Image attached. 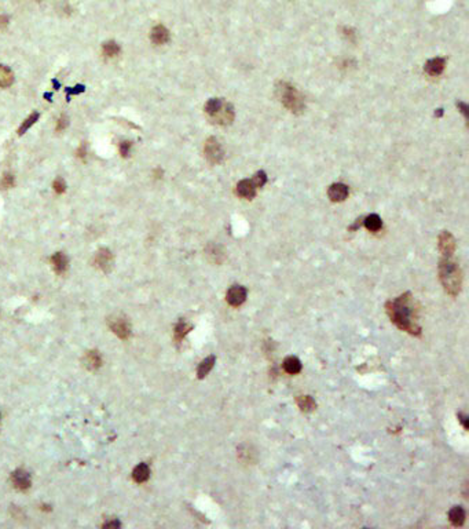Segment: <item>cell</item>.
Returning a JSON list of instances; mask_svg holds the SVG:
<instances>
[{"mask_svg":"<svg viewBox=\"0 0 469 529\" xmlns=\"http://www.w3.org/2000/svg\"><path fill=\"white\" fill-rule=\"evenodd\" d=\"M363 225L370 232H379L383 227V220L377 214H370L363 219Z\"/></svg>","mask_w":469,"mask_h":529,"instance_id":"18","label":"cell"},{"mask_svg":"<svg viewBox=\"0 0 469 529\" xmlns=\"http://www.w3.org/2000/svg\"><path fill=\"white\" fill-rule=\"evenodd\" d=\"M215 364H216V357H215L214 354L207 357L205 360H202L200 365H198V368H197V378H198V379H204V378L211 372V369L214 368Z\"/></svg>","mask_w":469,"mask_h":529,"instance_id":"16","label":"cell"},{"mask_svg":"<svg viewBox=\"0 0 469 529\" xmlns=\"http://www.w3.org/2000/svg\"><path fill=\"white\" fill-rule=\"evenodd\" d=\"M51 262H53L54 269H55L57 273H64L66 268H68V258L62 252L54 254V256L51 258Z\"/></svg>","mask_w":469,"mask_h":529,"instance_id":"21","label":"cell"},{"mask_svg":"<svg viewBox=\"0 0 469 529\" xmlns=\"http://www.w3.org/2000/svg\"><path fill=\"white\" fill-rule=\"evenodd\" d=\"M14 186V177L11 174H4L0 181V189H10Z\"/></svg>","mask_w":469,"mask_h":529,"instance_id":"29","label":"cell"},{"mask_svg":"<svg viewBox=\"0 0 469 529\" xmlns=\"http://www.w3.org/2000/svg\"><path fill=\"white\" fill-rule=\"evenodd\" d=\"M445 66H446L445 58L436 57V58H432V60L427 61V64L424 65V71L427 72L429 76H439L440 73L445 71Z\"/></svg>","mask_w":469,"mask_h":529,"instance_id":"11","label":"cell"},{"mask_svg":"<svg viewBox=\"0 0 469 529\" xmlns=\"http://www.w3.org/2000/svg\"><path fill=\"white\" fill-rule=\"evenodd\" d=\"M457 106H458V109H461V112L464 113L465 119H468V114H469V113H468V109H469L468 105H467L465 102H458Z\"/></svg>","mask_w":469,"mask_h":529,"instance_id":"36","label":"cell"},{"mask_svg":"<svg viewBox=\"0 0 469 529\" xmlns=\"http://www.w3.org/2000/svg\"><path fill=\"white\" fill-rule=\"evenodd\" d=\"M11 478L14 485H15L18 489H21V491L28 489V488L30 487V476L26 471H24V470H15V471L12 473Z\"/></svg>","mask_w":469,"mask_h":529,"instance_id":"13","label":"cell"},{"mask_svg":"<svg viewBox=\"0 0 469 529\" xmlns=\"http://www.w3.org/2000/svg\"><path fill=\"white\" fill-rule=\"evenodd\" d=\"M209 119L212 120V123L218 125H230L234 120V107L230 102L225 101L219 110L215 113L214 116H211Z\"/></svg>","mask_w":469,"mask_h":529,"instance_id":"5","label":"cell"},{"mask_svg":"<svg viewBox=\"0 0 469 529\" xmlns=\"http://www.w3.org/2000/svg\"><path fill=\"white\" fill-rule=\"evenodd\" d=\"M439 251L443 258H450L456 251V238L450 232H442L439 236Z\"/></svg>","mask_w":469,"mask_h":529,"instance_id":"7","label":"cell"},{"mask_svg":"<svg viewBox=\"0 0 469 529\" xmlns=\"http://www.w3.org/2000/svg\"><path fill=\"white\" fill-rule=\"evenodd\" d=\"M102 51H103V55H106V57H116L120 53V46L113 40H109V42L103 43Z\"/></svg>","mask_w":469,"mask_h":529,"instance_id":"26","label":"cell"},{"mask_svg":"<svg viewBox=\"0 0 469 529\" xmlns=\"http://www.w3.org/2000/svg\"><path fill=\"white\" fill-rule=\"evenodd\" d=\"M68 124H69L68 117H66V116H61L60 120H58V123H57V131H58V132L64 131L66 127H68Z\"/></svg>","mask_w":469,"mask_h":529,"instance_id":"32","label":"cell"},{"mask_svg":"<svg viewBox=\"0 0 469 529\" xmlns=\"http://www.w3.org/2000/svg\"><path fill=\"white\" fill-rule=\"evenodd\" d=\"M96 265L105 270V272H109L110 268H112V263H113V256H112V252L106 248H102V250L98 251V254L95 256Z\"/></svg>","mask_w":469,"mask_h":529,"instance_id":"12","label":"cell"},{"mask_svg":"<svg viewBox=\"0 0 469 529\" xmlns=\"http://www.w3.org/2000/svg\"><path fill=\"white\" fill-rule=\"evenodd\" d=\"M204 153H205V157H207V160L211 164H219L220 161L225 159L223 146L219 142V139H216L215 137H211L207 139L205 146H204Z\"/></svg>","mask_w":469,"mask_h":529,"instance_id":"4","label":"cell"},{"mask_svg":"<svg viewBox=\"0 0 469 529\" xmlns=\"http://www.w3.org/2000/svg\"><path fill=\"white\" fill-rule=\"evenodd\" d=\"M53 186H54V191H55L57 195H62V193L66 191V184H65V181H64L62 178L55 179Z\"/></svg>","mask_w":469,"mask_h":529,"instance_id":"30","label":"cell"},{"mask_svg":"<svg viewBox=\"0 0 469 529\" xmlns=\"http://www.w3.org/2000/svg\"><path fill=\"white\" fill-rule=\"evenodd\" d=\"M78 156L80 157V159H85V156H87V143L83 142L81 145H80V148H78Z\"/></svg>","mask_w":469,"mask_h":529,"instance_id":"35","label":"cell"},{"mask_svg":"<svg viewBox=\"0 0 469 529\" xmlns=\"http://www.w3.org/2000/svg\"><path fill=\"white\" fill-rule=\"evenodd\" d=\"M418 304L410 292L388 301L386 305L387 315L392 322L399 329L414 336L421 335V325L418 324Z\"/></svg>","mask_w":469,"mask_h":529,"instance_id":"1","label":"cell"},{"mask_svg":"<svg viewBox=\"0 0 469 529\" xmlns=\"http://www.w3.org/2000/svg\"><path fill=\"white\" fill-rule=\"evenodd\" d=\"M150 37H152V42L155 44H164L169 40V32L166 29L165 26L162 25H157L152 29V33H150Z\"/></svg>","mask_w":469,"mask_h":529,"instance_id":"14","label":"cell"},{"mask_svg":"<svg viewBox=\"0 0 469 529\" xmlns=\"http://www.w3.org/2000/svg\"><path fill=\"white\" fill-rule=\"evenodd\" d=\"M252 182H253L256 188H261V186H264V184L267 182V175H266L264 171H257V173L253 175Z\"/></svg>","mask_w":469,"mask_h":529,"instance_id":"28","label":"cell"},{"mask_svg":"<svg viewBox=\"0 0 469 529\" xmlns=\"http://www.w3.org/2000/svg\"><path fill=\"white\" fill-rule=\"evenodd\" d=\"M149 476H150V469H149V466L146 463L138 464L135 470H134V473H132V477L137 482L148 481Z\"/></svg>","mask_w":469,"mask_h":529,"instance_id":"20","label":"cell"},{"mask_svg":"<svg viewBox=\"0 0 469 529\" xmlns=\"http://www.w3.org/2000/svg\"><path fill=\"white\" fill-rule=\"evenodd\" d=\"M256 189L257 188L253 185L252 179H242V181L238 182L235 192H237V195L239 197L246 199V200H252L256 196Z\"/></svg>","mask_w":469,"mask_h":529,"instance_id":"9","label":"cell"},{"mask_svg":"<svg viewBox=\"0 0 469 529\" xmlns=\"http://www.w3.org/2000/svg\"><path fill=\"white\" fill-rule=\"evenodd\" d=\"M296 403L303 412H313L316 408V403L311 396H299L296 399Z\"/></svg>","mask_w":469,"mask_h":529,"instance_id":"19","label":"cell"},{"mask_svg":"<svg viewBox=\"0 0 469 529\" xmlns=\"http://www.w3.org/2000/svg\"><path fill=\"white\" fill-rule=\"evenodd\" d=\"M110 328L119 335L120 338L125 339L130 336V324H128V321L123 318V317H113V318L110 320Z\"/></svg>","mask_w":469,"mask_h":529,"instance_id":"10","label":"cell"},{"mask_svg":"<svg viewBox=\"0 0 469 529\" xmlns=\"http://www.w3.org/2000/svg\"><path fill=\"white\" fill-rule=\"evenodd\" d=\"M465 510H464L461 506H454L452 510L449 512V521L454 525V527H461L464 523H465Z\"/></svg>","mask_w":469,"mask_h":529,"instance_id":"17","label":"cell"},{"mask_svg":"<svg viewBox=\"0 0 469 529\" xmlns=\"http://www.w3.org/2000/svg\"><path fill=\"white\" fill-rule=\"evenodd\" d=\"M37 119H39V113H37V112L32 113L29 117H28V119L25 120L24 123L21 124V127H19V130H18V134H19V135H22L25 131H28L30 128V127H32V125L35 124L36 121H37Z\"/></svg>","mask_w":469,"mask_h":529,"instance_id":"27","label":"cell"},{"mask_svg":"<svg viewBox=\"0 0 469 529\" xmlns=\"http://www.w3.org/2000/svg\"><path fill=\"white\" fill-rule=\"evenodd\" d=\"M83 91H84V86L83 84H80V86H76V87H73V89L66 90V96L71 97V96H73V94H80V93H83Z\"/></svg>","mask_w":469,"mask_h":529,"instance_id":"33","label":"cell"},{"mask_svg":"<svg viewBox=\"0 0 469 529\" xmlns=\"http://www.w3.org/2000/svg\"><path fill=\"white\" fill-rule=\"evenodd\" d=\"M4 25H7V18L0 17V26H4Z\"/></svg>","mask_w":469,"mask_h":529,"instance_id":"37","label":"cell"},{"mask_svg":"<svg viewBox=\"0 0 469 529\" xmlns=\"http://www.w3.org/2000/svg\"><path fill=\"white\" fill-rule=\"evenodd\" d=\"M277 97L281 104L292 113H302L304 110V100L302 94L288 82H278L275 86Z\"/></svg>","mask_w":469,"mask_h":529,"instance_id":"3","label":"cell"},{"mask_svg":"<svg viewBox=\"0 0 469 529\" xmlns=\"http://www.w3.org/2000/svg\"><path fill=\"white\" fill-rule=\"evenodd\" d=\"M457 418H458V421H460V422H461V424H463V427L465 428V430H468V427H469V419H468V417H467V415H465V414H461V412H460V414H458V415H457Z\"/></svg>","mask_w":469,"mask_h":529,"instance_id":"34","label":"cell"},{"mask_svg":"<svg viewBox=\"0 0 469 529\" xmlns=\"http://www.w3.org/2000/svg\"><path fill=\"white\" fill-rule=\"evenodd\" d=\"M439 279L445 291L457 297L463 288V272L457 263L450 258H443L439 262Z\"/></svg>","mask_w":469,"mask_h":529,"instance_id":"2","label":"cell"},{"mask_svg":"<svg viewBox=\"0 0 469 529\" xmlns=\"http://www.w3.org/2000/svg\"><path fill=\"white\" fill-rule=\"evenodd\" d=\"M14 82L12 72L4 65H0V87H10Z\"/></svg>","mask_w":469,"mask_h":529,"instance_id":"23","label":"cell"},{"mask_svg":"<svg viewBox=\"0 0 469 529\" xmlns=\"http://www.w3.org/2000/svg\"><path fill=\"white\" fill-rule=\"evenodd\" d=\"M109 527H120L119 523H109L105 524V528H109Z\"/></svg>","mask_w":469,"mask_h":529,"instance_id":"38","label":"cell"},{"mask_svg":"<svg viewBox=\"0 0 469 529\" xmlns=\"http://www.w3.org/2000/svg\"><path fill=\"white\" fill-rule=\"evenodd\" d=\"M246 297H248V291L246 288L242 286H232L229 288V291L226 294V301L227 304L233 306V308H238L246 301Z\"/></svg>","mask_w":469,"mask_h":529,"instance_id":"6","label":"cell"},{"mask_svg":"<svg viewBox=\"0 0 469 529\" xmlns=\"http://www.w3.org/2000/svg\"><path fill=\"white\" fill-rule=\"evenodd\" d=\"M131 148H132V143H131L130 141H123V142L120 143V153H121V156H123V157H128Z\"/></svg>","mask_w":469,"mask_h":529,"instance_id":"31","label":"cell"},{"mask_svg":"<svg viewBox=\"0 0 469 529\" xmlns=\"http://www.w3.org/2000/svg\"><path fill=\"white\" fill-rule=\"evenodd\" d=\"M327 196L333 203L344 202L348 197V186L344 184H333L329 186Z\"/></svg>","mask_w":469,"mask_h":529,"instance_id":"8","label":"cell"},{"mask_svg":"<svg viewBox=\"0 0 469 529\" xmlns=\"http://www.w3.org/2000/svg\"><path fill=\"white\" fill-rule=\"evenodd\" d=\"M84 364L88 369H96L101 367V357L96 351H88L84 357Z\"/></svg>","mask_w":469,"mask_h":529,"instance_id":"22","label":"cell"},{"mask_svg":"<svg viewBox=\"0 0 469 529\" xmlns=\"http://www.w3.org/2000/svg\"><path fill=\"white\" fill-rule=\"evenodd\" d=\"M223 102H225V100H222V98H211V100H208L207 104H205L204 110H205V113L211 117V116H214L215 113L219 110L220 106L223 105Z\"/></svg>","mask_w":469,"mask_h":529,"instance_id":"24","label":"cell"},{"mask_svg":"<svg viewBox=\"0 0 469 529\" xmlns=\"http://www.w3.org/2000/svg\"><path fill=\"white\" fill-rule=\"evenodd\" d=\"M191 328H193V325L187 324L186 321H179L178 324H176V327H175V339H176L178 342L183 340L184 336L191 331Z\"/></svg>","mask_w":469,"mask_h":529,"instance_id":"25","label":"cell"},{"mask_svg":"<svg viewBox=\"0 0 469 529\" xmlns=\"http://www.w3.org/2000/svg\"><path fill=\"white\" fill-rule=\"evenodd\" d=\"M282 368H284L286 374L297 375L302 371V361L295 356L286 357L285 360H284V363H282Z\"/></svg>","mask_w":469,"mask_h":529,"instance_id":"15","label":"cell"}]
</instances>
